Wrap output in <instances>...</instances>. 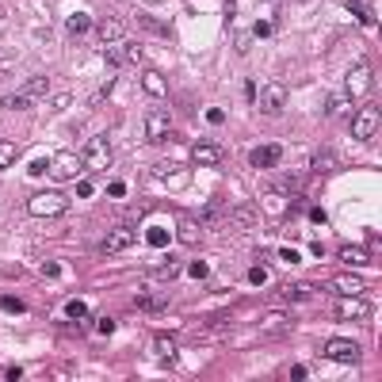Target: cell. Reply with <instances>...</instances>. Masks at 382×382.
Here are the masks:
<instances>
[{
	"mask_svg": "<svg viewBox=\"0 0 382 382\" xmlns=\"http://www.w3.org/2000/svg\"><path fill=\"white\" fill-rule=\"evenodd\" d=\"M344 92L352 96V100H367V96L375 92V61H367V58L355 61L344 77Z\"/></svg>",
	"mask_w": 382,
	"mask_h": 382,
	"instance_id": "obj_1",
	"label": "cell"
},
{
	"mask_svg": "<svg viewBox=\"0 0 382 382\" xmlns=\"http://www.w3.org/2000/svg\"><path fill=\"white\" fill-rule=\"evenodd\" d=\"M65 210H69V195H61V191H35L27 199L31 218H58Z\"/></svg>",
	"mask_w": 382,
	"mask_h": 382,
	"instance_id": "obj_2",
	"label": "cell"
},
{
	"mask_svg": "<svg viewBox=\"0 0 382 382\" xmlns=\"http://www.w3.org/2000/svg\"><path fill=\"white\" fill-rule=\"evenodd\" d=\"M111 161H115V153H111L108 138H92V142L80 149V165H85L88 172H103V168H111Z\"/></svg>",
	"mask_w": 382,
	"mask_h": 382,
	"instance_id": "obj_3",
	"label": "cell"
},
{
	"mask_svg": "<svg viewBox=\"0 0 382 382\" xmlns=\"http://www.w3.org/2000/svg\"><path fill=\"white\" fill-rule=\"evenodd\" d=\"M379 123H382L379 103H367L363 111H355V115H352V138H355V142H371V138L379 134Z\"/></svg>",
	"mask_w": 382,
	"mask_h": 382,
	"instance_id": "obj_4",
	"label": "cell"
},
{
	"mask_svg": "<svg viewBox=\"0 0 382 382\" xmlns=\"http://www.w3.org/2000/svg\"><path fill=\"white\" fill-rule=\"evenodd\" d=\"M172 134H176V123H172V111L157 108V111H149V115H145V138H149L153 145L168 142V138H172Z\"/></svg>",
	"mask_w": 382,
	"mask_h": 382,
	"instance_id": "obj_5",
	"label": "cell"
},
{
	"mask_svg": "<svg viewBox=\"0 0 382 382\" xmlns=\"http://www.w3.org/2000/svg\"><path fill=\"white\" fill-rule=\"evenodd\" d=\"M325 355H329L332 363H348V367H352V363L363 360V348L348 337H332L329 344H325Z\"/></svg>",
	"mask_w": 382,
	"mask_h": 382,
	"instance_id": "obj_6",
	"label": "cell"
},
{
	"mask_svg": "<svg viewBox=\"0 0 382 382\" xmlns=\"http://www.w3.org/2000/svg\"><path fill=\"white\" fill-rule=\"evenodd\" d=\"M80 172H85V165H80L77 153H58V157L50 161V176H54V180H77Z\"/></svg>",
	"mask_w": 382,
	"mask_h": 382,
	"instance_id": "obj_7",
	"label": "cell"
},
{
	"mask_svg": "<svg viewBox=\"0 0 382 382\" xmlns=\"http://www.w3.org/2000/svg\"><path fill=\"white\" fill-rule=\"evenodd\" d=\"M283 103H287V88L283 85H267L256 92V108L264 111V115H275V111H283Z\"/></svg>",
	"mask_w": 382,
	"mask_h": 382,
	"instance_id": "obj_8",
	"label": "cell"
},
{
	"mask_svg": "<svg viewBox=\"0 0 382 382\" xmlns=\"http://www.w3.org/2000/svg\"><path fill=\"white\" fill-rule=\"evenodd\" d=\"M283 161V145L279 142H264V145H256L253 153H249V165L253 168H275Z\"/></svg>",
	"mask_w": 382,
	"mask_h": 382,
	"instance_id": "obj_9",
	"label": "cell"
},
{
	"mask_svg": "<svg viewBox=\"0 0 382 382\" xmlns=\"http://www.w3.org/2000/svg\"><path fill=\"white\" fill-rule=\"evenodd\" d=\"M367 314H371V306L360 302V298H352V295L340 298V302L332 306V318L337 321H360V318H367Z\"/></svg>",
	"mask_w": 382,
	"mask_h": 382,
	"instance_id": "obj_10",
	"label": "cell"
},
{
	"mask_svg": "<svg viewBox=\"0 0 382 382\" xmlns=\"http://www.w3.org/2000/svg\"><path fill=\"white\" fill-rule=\"evenodd\" d=\"M134 245V226H115V230L103 237V253H126V249Z\"/></svg>",
	"mask_w": 382,
	"mask_h": 382,
	"instance_id": "obj_11",
	"label": "cell"
},
{
	"mask_svg": "<svg viewBox=\"0 0 382 382\" xmlns=\"http://www.w3.org/2000/svg\"><path fill=\"white\" fill-rule=\"evenodd\" d=\"M279 298H283V302H310V298H318V287H314V283H306V279L283 283V287H279Z\"/></svg>",
	"mask_w": 382,
	"mask_h": 382,
	"instance_id": "obj_12",
	"label": "cell"
},
{
	"mask_svg": "<svg viewBox=\"0 0 382 382\" xmlns=\"http://www.w3.org/2000/svg\"><path fill=\"white\" fill-rule=\"evenodd\" d=\"M108 61L111 65H138L142 61V46L138 43H115V46H108Z\"/></svg>",
	"mask_w": 382,
	"mask_h": 382,
	"instance_id": "obj_13",
	"label": "cell"
},
{
	"mask_svg": "<svg viewBox=\"0 0 382 382\" xmlns=\"http://www.w3.org/2000/svg\"><path fill=\"white\" fill-rule=\"evenodd\" d=\"M153 355H157L165 367H176V355H180V344H176V337H168V332L153 337Z\"/></svg>",
	"mask_w": 382,
	"mask_h": 382,
	"instance_id": "obj_14",
	"label": "cell"
},
{
	"mask_svg": "<svg viewBox=\"0 0 382 382\" xmlns=\"http://www.w3.org/2000/svg\"><path fill=\"white\" fill-rule=\"evenodd\" d=\"M176 237H180V245H203V222L199 218H191V214H184L180 218V226H176Z\"/></svg>",
	"mask_w": 382,
	"mask_h": 382,
	"instance_id": "obj_15",
	"label": "cell"
},
{
	"mask_svg": "<svg viewBox=\"0 0 382 382\" xmlns=\"http://www.w3.org/2000/svg\"><path fill=\"white\" fill-rule=\"evenodd\" d=\"M191 161H195V165H218V161H222V145H214V142H195V145H191Z\"/></svg>",
	"mask_w": 382,
	"mask_h": 382,
	"instance_id": "obj_16",
	"label": "cell"
},
{
	"mask_svg": "<svg viewBox=\"0 0 382 382\" xmlns=\"http://www.w3.org/2000/svg\"><path fill=\"white\" fill-rule=\"evenodd\" d=\"M325 115H329V119L352 115V96H348V92H329V100H325Z\"/></svg>",
	"mask_w": 382,
	"mask_h": 382,
	"instance_id": "obj_17",
	"label": "cell"
},
{
	"mask_svg": "<svg viewBox=\"0 0 382 382\" xmlns=\"http://www.w3.org/2000/svg\"><path fill=\"white\" fill-rule=\"evenodd\" d=\"M142 88H145V96H153V100H165V96H168V80L161 77L157 69H145L142 73Z\"/></svg>",
	"mask_w": 382,
	"mask_h": 382,
	"instance_id": "obj_18",
	"label": "cell"
},
{
	"mask_svg": "<svg viewBox=\"0 0 382 382\" xmlns=\"http://www.w3.org/2000/svg\"><path fill=\"white\" fill-rule=\"evenodd\" d=\"M337 165H340V161H337V153H332V149H318V153L310 157V172H314V176L337 172Z\"/></svg>",
	"mask_w": 382,
	"mask_h": 382,
	"instance_id": "obj_19",
	"label": "cell"
},
{
	"mask_svg": "<svg viewBox=\"0 0 382 382\" xmlns=\"http://www.w3.org/2000/svg\"><path fill=\"white\" fill-rule=\"evenodd\" d=\"M96 38H100L103 46L123 43V23H119V20H100V23H96Z\"/></svg>",
	"mask_w": 382,
	"mask_h": 382,
	"instance_id": "obj_20",
	"label": "cell"
},
{
	"mask_svg": "<svg viewBox=\"0 0 382 382\" xmlns=\"http://www.w3.org/2000/svg\"><path fill=\"white\" fill-rule=\"evenodd\" d=\"M337 256L344 260V264H363V267H367L375 253H371L367 245H340V249H337Z\"/></svg>",
	"mask_w": 382,
	"mask_h": 382,
	"instance_id": "obj_21",
	"label": "cell"
},
{
	"mask_svg": "<svg viewBox=\"0 0 382 382\" xmlns=\"http://www.w3.org/2000/svg\"><path fill=\"white\" fill-rule=\"evenodd\" d=\"M363 287H367L363 275H337V279H332V291H337V295H360Z\"/></svg>",
	"mask_w": 382,
	"mask_h": 382,
	"instance_id": "obj_22",
	"label": "cell"
},
{
	"mask_svg": "<svg viewBox=\"0 0 382 382\" xmlns=\"http://www.w3.org/2000/svg\"><path fill=\"white\" fill-rule=\"evenodd\" d=\"M233 226L253 230V226H256V207H253V203H237V207H233Z\"/></svg>",
	"mask_w": 382,
	"mask_h": 382,
	"instance_id": "obj_23",
	"label": "cell"
},
{
	"mask_svg": "<svg viewBox=\"0 0 382 382\" xmlns=\"http://www.w3.org/2000/svg\"><path fill=\"white\" fill-rule=\"evenodd\" d=\"M20 92H23V96H31V100H43V96L50 92V77H31V80H23Z\"/></svg>",
	"mask_w": 382,
	"mask_h": 382,
	"instance_id": "obj_24",
	"label": "cell"
},
{
	"mask_svg": "<svg viewBox=\"0 0 382 382\" xmlns=\"http://www.w3.org/2000/svg\"><path fill=\"white\" fill-rule=\"evenodd\" d=\"M65 31H69V35H85V31H92V15H88V12H73L69 20H65Z\"/></svg>",
	"mask_w": 382,
	"mask_h": 382,
	"instance_id": "obj_25",
	"label": "cell"
},
{
	"mask_svg": "<svg viewBox=\"0 0 382 382\" xmlns=\"http://www.w3.org/2000/svg\"><path fill=\"white\" fill-rule=\"evenodd\" d=\"M180 272H184V264H180L176 256H165L157 267H153V275H157V279H176Z\"/></svg>",
	"mask_w": 382,
	"mask_h": 382,
	"instance_id": "obj_26",
	"label": "cell"
},
{
	"mask_svg": "<svg viewBox=\"0 0 382 382\" xmlns=\"http://www.w3.org/2000/svg\"><path fill=\"white\" fill-rule=\"evenodd\" d=\"M31 103H35V100H31V96H23V92H12V96H4V100H0V108H4V111H27Z\"/></svg>",
	"mask_w": 382,
	"mask_h": 382,
	"instance_id": "obj_27",
	"label": "cell"
},
{
	"mask_svg": "<svg viewBox=\"0 0 382 382\" xmlns=\"http://www.w3.org/2000/svg\"><path fill=\"white\" fill-rule=\"evenodd\" d=\"M165 298H161V295H138V310H145V314H161V310H165Z\"/></svg>",
	"mask_w": 382,
	"mask_h": 382,
	"instance_id": "obj_28",
	"label": "cell"
},
{
	"mask_svg": "<svg viewBox=\"0 0 382 382\" xmlns=\"http://www.w3.org/2000/svg\"><path fill=\"white\" fill-rule=\"evenodd\" d=\"M15 157H20V149H15V142H8V138H0V168L15 165Z\"/></svg>",
	"mask_w": 382,
	"mask_h": 382,
	"instance_id": "obj_29",
	"label": "cell"
},
{
	"mask_svg": "<svg viewBox=\"0 0 382 382\" xmlns=\"http://www.w3.org/2000/svg\"><path fill=\"white\" fill-rule=\"evenodd\" d=\"M0 310H4V314H23V310H27V302L15 298V295H0Z\"/></svg>",
	"mask_w": 382,
	"mask_h": 382,
	"instance_id": "obj_30",
	"label": "cell"
},
{
	"mask_svg": "<svg viewBox=\"0 0 382 382\" xmlns=\"http://www.w3.org/2000/svg\"><path fill=\"white\" fill-rule=\"evenodd\" d=\"M287 325H291L287 314H267V318H264V329L267 332H279V329H287Z\"/></svg>",
	"mask_w": 382,
	"mask_h": 382,
	"instance_id": "obj_31",
	"label": "cell"
},
{
	"mask_svg": "<svg viewBox=\"0 0 382 382\" xmlns=\"http://www.w3.org/2000/svg\"><path fill=\"white\" fill-rule=\"evenodd\" d=\"M145 241H149V245H168V230H161V226H149V230H145Z\"/></svg>",
	"mask_w": 382,
	"mask_h": 382,
	"instance_id": "obj_32",
	"label": "cell"
},
{
	"mask_svg": "<svg viewBox=\"0 0 382 382\" xmlns=\"http://www.w3.org/2000/svg\"><path fill=\"white\" fill-rule=\"evenodd\" d=\"M65 314H69L73 321H80V318H85V314H88V302H80V298H73V302L65 306Z\"/></svg>",
	"mask_w": 382,
	"mask_h": 382,
	"instance_id": "obj_33",
	"label": "cell"
},
{
	"mask_svg": "<svg viewBox=\"0 0 382 382\" xmlns=\"http://www.w3.org/2000/svg\"><path fill=\"white\" fill-rule=\"evenodd\" d=\"M138 23H142V27H153V31H157L161 38H172V31H168V23H153L149 15H142V20H138Z\"/></svg>",
	"mask_w": 382,
	"mask_h": 382,
	"instance_id": "obj_34",
	"label": "cell"
},
{
	"mask_svg": "<svg viewBox=\"0 0 382 382\" xmlns=\"http://www.w3.org/2000/svg\"><path fill=\"white\" fill-rule=\"evenodd\" d=\"M203 119H207L210 126H222L226 123V111L222 108H207V111H203Z\"/></svg>",
	"mask_w": 382,
	"mask_h": 382,
	"instance_id": "obj_35",
	"label": "cell"
},
{
	"mask_svg": "<svg viewBox=\"0 0 382 382\" xmlns=\"http://www.w3.org/2000/svg\"><path fill=\"white\" fill-rule=\"evenodd\" d=\"M253 35L267 38V35H272V20H256V23H253Z\"/></svg>",
	"mask_w": 382,
	"mask_h": 382,
	"instance_id": "obj_36",
	"label": "cell"
},
{
	"mask_svg": "<svg viewBox=\"0 0 382 382\" xmlns=\"http://www.w3.org/2000/svg\"><path fill=\"white\" fill-rule=\"evenodd\" d=\"M188 272H191V279H207V272H210V267L203 264V260H195V264L188 267Z\"/></svg>",
	"mask_w": 382,
	"mask_h": 382,
	"instance_id": "obj_37",
	"label": "cell"
},
{
	"mask_svg": "<svg viewBox=\"0 0 382 382\" xmlns=\"http://www.w3.org/2000/svg\"><path fill=\"white\" fill-rule=\"evenodd\" d=\"M50 108H54V111L69 108V92H58V96H50Z\"/></svg>",
	"mask_w": 382,
	"mask_h": 382,
	"instance_id": "obj_38",
	"label": "cell"
},
{
	"mask_svg": "<svg viewBox=\"0 0 382 382\" xmlns=\"http://www.w3.org/2000/svg\"><path fill=\"white\" fill-rule=\"evenodd\" d=\"M50 172V161H31V176H43Z\"/></svg>",
	"mask_w": 382,
	"mask_h": 382,
	"instance_id": "obj_39",
	"label": "cell"
},
{
	"mask_svg": "<svg viewBox=\"0 0 382 382\" xmlns=\"http://www.w3.org/2000/svg\"><path fill=\"white\" fill-rule=\"evenodd\" d=\"M77 195H80V199H88V195H96V184H92V180L77 184Z\"/></svg>",
	"mask_w": 382,
	"mask_h": 382,
	"instance_id": "obj_40",
	"label": "cell"
},
{
	"mask_svg": "<svg viewBox=\"0 0 382 382\" xmlns=\"http://www.w3.org/2000/svg\"><path fill=\"white\" fill-rule=\"evenodd\" d=\"M249 46H253V35H249V31H241V35H237V50H249Z\"/></svg>",
	"mask_w": 382,
	"mask_h": 382,
	"instance_id": "obj_41",
	"label": "cell"
},
{
	"mask_svg": "<svg viewBox=\"0 0 382 382\" xmlns=\"http://www.w3.org/2000/svg\"><path fill=\"white\" fill-rule=\"evenodd\" d=\"M108 195H111V199H123V195H126V184H111Z\"/></svg>",
	"mask_w": 382,
	"mask_h": 382,
	"instance_id": "obj_42",
	"label": "cell"
},
{
	"mask_svg": "<svg viewBox=\"0 0 382 382\" xmlns=\"http://www.w3.org/2000/svg\"><path fill=\"white\" fill-rule=\"evenodd\" d=\"M241 96H245L249 103H256V85H253V80H245V92H241Z\"/></svg>",
	"mask_w": 382,
	"mask_h": 382,
	"instance_id": "obj_43",
	"label": "cell"
},
{
	"mask_svg": "<svg viewBox=\"0 0 382 382\" xmlns=\"http://www.w3.org/2000/svg\"><path fill=\"white\" fill-rule=\"evenodd\" d=\"M138 218H142V210H126V214H123V226H138Z\"/></svg>",
	"mask_w": 382,
	"mask_h": 382,
	"instance_id": "obj_44",
	"label": "cell"
},
{
	"mask_svg": "<svg viewBox=\"0 0 382 382\" xmlns=\"http://www.w3.org/2000/svg\"><path fill=\"white\" fill-rule=\"evenodd\" d=\"M43 275H61V264H54V260H46V264H43Z\"/></svg>",
	"mask_w": 382,
	"mask_h": 382,
	"instance_id": "obj_45",
	"label": "cell"
},
{
	"mask_svg": "<svg viewBox=\"0 0 382 382\" xmlns=\"http://www.w3.org/2000/svg\"><path fill=\"white\" fill-rule=\"evenodd\" d=\"M96 329H100V332H115V321H111V318H100V321H96Z\"/></svg>",
	"mask_w": 382,
	"mask_h": 382,
	"instance_id": "obj_46",
	"label": "cell"
},
{
	"mask_svg": "<svg viewBox=\"0 0 382 382\" xmlns=\"http://www.w3.org/2000/svg\"><path fill=\"white\" fill-rule=\"evenodd\" d=\"M249 279H253V283H264L267 272H264V267H253V272H249Z\"/></svg>",
	"mask_w": 382,
	"mask_h": 382,
	"instance_id": "obj_47",
	"label": "cell"
},
{
	"mask_svg": "<svg viewBox=\"0 0 382 382\" xmlns=\"http://www.w3.org/2000/svg\"><path fill=\"white\" fill-rule=\"evenodd\" d=\"M283 260H287V264H298V253H295V249H283V253H279Z\"/></svg>",
	"mask_w": 382,
	"mask_h": 382,
	"instance_id": "obj_48",
	"label": "cell"
},
{
	"mask_svg": "<svg viewBox=\"0 0 382 382\" xmlns=\"http://www.w3.org/2000/svg\"><path fill=\"white\" fill-rule=\"evenodd\" d=\"M348 4H360V0H348Z\"/></svg>",
	"mask_w": 382,
	"mask_h": 382,
	"instance_id": "obj_49",
	"label": "cell"
}]
</instances>
